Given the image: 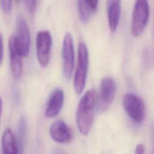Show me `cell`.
<instances>
[{
    "label": "cell",
    "mask_w": 154,
    "mask_h": 154,
    "mask_svg": "<svg viewBox=\"0 0 154 154\" xmlns=\"http://www.w3.org/2000/svg\"><path fill=\"white\" fill-rule=\"evenodd\" d=\"M121 0H107V16L110 30L115 32L119 24Z\"/></svg>",
    "instance_id": "obj_12"
},
{
    "label": "cell",
    "mask_w": 154,
    "mask_h": 154,
    "mask_svg": "<svg viewBox=\"0 0 154 154\" xmlns=\"http://www.w3.org/2000/svg\"><path fill=\"white\" fill-rule=\"evenodd\" d=\"M10 67L13 78L18 79L22 73V55L18 48L15 35H11L8 41Z\"/></svg>",
    "instance_id": "obj_9"
},
{
    "label": "cell",
    "mask_w": 154,
    "mask_h": 154,
    "mask_svg": "<svg viewBox=\"0 0 154 154\" xmlns=\"http://www.w3.org/2000/svg\"><path fill=\"white\" fill-rule=\"evenodd\" d=\"M88 4L91 8V9L94 11L96 10L98 5L99 0H87Z\"/></svg>",
    "instance_id": "obj_18"
},
{
    "label": "cell",
    "mask_w": 154,
    "mask_h": 154,
    "mask_svg": "<svg viewBox=\"0 0 154 154\" xmlns=\"http://www.w3.org/2000/svg\"><path fill=\"white\" fill-rule=\"evenodd\" d=\"M36 55L41 67H46L50 60L51 50L52 43V37L48 31H40L36 37Z\"/></svg>",
    "instance_id": "obj_5"
},
{
    "label": "cell",
    "mask_w": 154,
    "mask_h": 154,
    "mask_svg": "<svg viewBox=\"0 0 154 154\" xmlns=\"http://www.w3.org/2000/svg\"><path fill=\"white\" fill-rule=\"evenodd\" d=\"M26 122L24 116H21L17 126V144L19 147V153H23L24 149L25 139H26Z\"/></svg>",
    "instance_id": "obj_14"
},
{
    "label": "cell",
    "mask_w": 154,
    "mask_h": 154,
    "mask_svg": "<svg viewBox=\"0 0 154 154\" xmlns=\"http://www.w3.org/2000/svg\"><path fill=\"white\" fill-rule=\"evenodd\" d=\"M2 99L0 97V119H1V113H2Z\"/></svg>",
    "instance_id": "obj_22"
},
{
    "label": "cell",
    "mask_w": 154,
    "mask_h": 154,
    "mask_svg": "<svg viewBox=\"0 0 154 154\" xmlns=\"http://www.w3.org/2000/svg\"><path fill=\"white\" fill-rule=\"evenodd\" d=\"M64 92L60 88H55L51 93L45 110V116L52 118L57 116L61 111L64 103Z\"/></svg>",
    "instance_id": "obj_11"
},
{
    "label": "cell",
    "mask_w": 154,
    "mask_h": 154,
    "mask_svg": "<svg viewBox=\"0 0 154 154\" xmlns=\"http://www.w3.org/2000/svg\"><path fill=\"white\" fill-rule=\"evenodd\" d=\"M148 0H135L131 20L132 35L137 37L144 31L149 19Z\"/></svg>",
    "instance_id": "obj_3"
},
{
    "label": "cell",
    "mask_w": 154,
    "mask_h": 154,
    "mask_svg": "<svg viewBox=\"0 0 154 154\" xmlns=\"http://www.w3.org/2000/svg\"><path fill=\"white\" fill-rule=\"evenodd\" d=\"M88 66V49L84 43L80 42L78 45V61L73 81L74 88L78 94H80L84 89L87 76Z\"/></svg>",
    "instance_id": "obj_2"
},
{
    "label": "cell",
    "mask_w": 154,
    "mask_h": 154,
    "mask_svg": "<svg viewBox=\"0 0 154 154\" xmlns=\"http://www.w3.org/2000/svg\"><path fill=\"white\" fill-rule=\"evenodd\" d=\"M144 152V147L143 144H139L137 146L135 149V153L137 154H142Z\"/></svg>",
    "instance_id": "obj_20"
},
{
    "label": "cell",
    "mask_w": 154,
    "mask_h": 154,
    "mask_svg": "<svg viewBox=\"0 0 154 154\" xmlns=\"http://www.w3.org/2000/svg\"><path fill=\"white\" fill-rule=\"evenodd\" d=\"M123 105L129 117L136 123H141L145 117V105L137 94L126 93L123 99Z\"/></svg>",
    "instance_id": "obj_4"
},
{
    "label": "cell",
    "mask_w": 154,
    "mask_h": 154,
    "mask_svg": "<svg viewBox=\"0 0 154 154\" xmlns=\"http://www.w3.org/2000/svg\"><path fill=\"white\" fill-rule=\"evenodd\" d=\"M78 6L80 19L83 22H87L91 18L92 13L94 11L87 0H78Z\"/></svg>",
    "instance_id": "obj_15"
},
{
    "label": "cell",
    "mask_w": 154,
    "mask_h": 154,
    "mask_svg": "<svg viewBox=\"0 0 154 154\" xmlns=\"http://www.w3.org/2000/svg\"><path fill=\"white\" fill-rule=\"evenodd\" d=\"M151 135L152 141V152L154 153V124H153L151 127Z\"/></svg>",
    "instance_id": "obj_21"
},
{
    "label": "cell",
    "mask_w": 154,
    "mask_h": 154,
    "mask_svg": "<svg viewBox=\"0 0 154 154\" xmlns=\"http://www.w3.org/2000/svg\"><path fill=\"white\" fill-rule=\"evenodd\" d=\"M116 92V85L111 77L104 78L100 85V94L97 102V109L99 112H103L108 109L113 102Z\"/></svg>",
    "instance_id": "obj_6"
},
{
    "label": "cell",
    "mask_w": 154,
    "mask_h": 154,
    "mask_svg": "<svg viewBox=\"0 0 154 154\" xmlns=\"http://www.w3.org/2000/svg\"><path fill=\"white\" fill-rule=\"evenodd\" d=\"M49 133L51 138L60 143H68L73 137L72 129L62 120L55 121L52 124Z\"/></svg>",
    "instance_id": "obj_10"
},
{
    "label": "cell",
    "mask_w": 154,
    "mask_h": 154,
    "mask_svg": "<svg viewBox=\"0 0 154 154\" xmlns=\"http://www.w3.org/2000/svg\"><path fill=\"white\" fill-rule=\"evenodd\" d=\"M3 59V39L0 34V64L2 63Z\"/></svg>",
    "instance_id": "obj_19"
},
{
    "label": "cell",
    "mask_w": 154,
    "mask_h": 154,
    "mask_svg": "<svg viewBox=\"0 0 154 154\" xmlns=\"http://www.w3.org/2000/svg\"><path fill=\"white\" fill-rule=\"evenodd\" d=\"M0 5L5 13H8L11 9L12 0H0Z\"/></svg>",
    "instance_id": "obj_17"
},
{
    "label": "cell",
    "mask_w": 154,
    "mask_h": 154,
    "mask_svg": "<svg viewBox=\"0 0 154 154\" xmlns=\"http://www.w3.org/2000/svg\"><path fill=\"white\" fill-rule=\"evenodd\" d=\"M16 1H17V2H19V1H20V0H16Z\"/></svg>",
    "instance_id": "obj_23"
},
{
    "label": "cell",
    "mask_w": 154,
    "mask_h": 154,
    "mask_svg": "<svg viewBox=\"0 0 154 154\" xmlns=\"http://www.w3.org/2000/svg\"><path fill=\"white\" fill-rule=\"evenodd\" d=\"M96 103L97 93L93 88L87 90L79 103L76 120L79 132L84 135H87L91 128Z\"/></svg>",
    "instance_id": "obj_1"
},
{
    "label": "cell",
    "mask_w": 154,
    "mask_h": 154,
    "mask_svg": "<svg viewBox=\"0 0 154 154\" xmlns=\"http://www.w3.org/2000/svg\"><path fill=\"white\" fill-rule=\"evenodd\" d=\"M62 61L63 76L65 79L69 80L73 73L75 61L73 41L70 33H67L63 39Z\"/></svg>",
    "instance_id": "obj_7"
},
{
    "label": "cell",
    "mask_w": 154,
    "mask_h": 154,
    "mask_svg": "<svg viewBox=\"0 0 154 154\" xmlns=\"http://www.w3.org/2000/svg\"><path fill=\"white\" fill-rule=\"evenodd\" d=\"M25 6L31 14H32L36 8V0H24Z\"/></svg>",
    "instance_id": "obj_16"
},
{
    "label": "cell",
    "mask_w": 154,
    "mask_h": 154,
    "mask_svg": "<svg viewBox=\"0 0 154 154\" xmlns=\"http://www.w3.org/2000/svg\"><path fill=\"white\" fill-rule=\"evenodd\" d=\"M17 35L16 36L18 48L23 57H27L30 49V32L25 20L22 14L17 15L16 17Z\"/></svg>",
    "instance_id": "obj_8"
},
{
    "label": "cell",
    "mask_w": 154,
    "mask_h": 154,
    "mask_svg": "<svg viewBox=\"0 0 154 154\" xmlns=\"http://www.w3.org/2000/svg\"><path fill=\"white\" fill-rule=\"evenodd\" d=\"M2 148L3 153L5 154L19 153L17 140L10 128H7L3 133L2 137Z\"/></svg>",
    "instance_id": "obj_13"
}]
</instances>
